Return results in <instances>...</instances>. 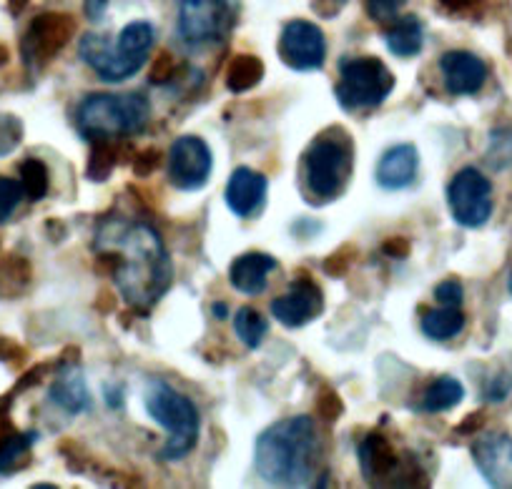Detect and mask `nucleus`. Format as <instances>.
<instances>
[{
	"instance_id": "f704fd0d",
	"label": "nucleus",
	"mask_w": 512,
	"mask_h": 489,
	"mask_svg": "<svg viewBox=\"0 0 512 489\" xmlns=\"http://www.w3.org/2000/svg\"><path fill=\"white\" fill-rule=\"evenodd\" d=\"M176 68L179 66H176L174 58H171L169 53H161V56H156L154 68H151V83H156V86H169Z\"/></svg>"
},
{
	"instance_id": "423d86ee",
	"label": "nucleus",
	"mask_w": 512,
	"mask_h": 489,
	"mask_svg": "<svg viewBox=\"0 0 512 489\" xmlns=\"http://www.w3.org/2000/svg\"><path fill=\"white\" fill-rule=\"evenodd\" d=\"M352 171V146L344 138H319L304 153V181L319 201L339 196Z\"/></svg>"
},
{
	"instance_id": "4c0bfd02",
	"label": "nucleus",
	"mask_w": 512,
	"mask_h": 489,
	"mask_svg": "<svg viewBox=\"0 0 512 489\" xmlns=\"http://www.w3.org/2000/svg\"><path fill=\"white\" fill-rule=\"evenodd\" d=\"M159 151H154V148H146L144 153H139V156L134 158V171L136 176H141V179H146V176L154 174L156 169H159Z\"/></svg>"
},
{
	"instance_id": "ea45409f",
	"label": "nucleus",
	"mask_w": 512,
	"mask_h": 489,
	"mask_svg": "<svg viewBox=\"0 0 512 489\" xmlns=\"http://www.w3.org/2000/svg\"><path fill=\"white\" fill-rule=\"evenodd\" d=\"M382 249L384 254L392 256V259H407V256H410V241H407L405 236H395V239L387 241Z\"/></svg>"
},
{
	"instance_id": "aec40b11",
	"label": "nucleus",
	"mask_w": 512,
	"mask_h": 489,
	"mask_svg": "<svg viewBox=\"0 0 512 489\" xmlns=\"http://www.w3.org/2000/svg\"><path fill=\"white\" fill-rule=\"evenodd\" d=\"M277 259L262 251L241 254L229 269V284L246 296H259L267 291L269 274L277 271Z\"/></svg>"
},
{
	"instance_id": "b1692460",
	"label": "nucleus",
	"mask_w": 512,
	"mask_h": 489,
	"mask_svg": "<svg viewBox=\"0 0 512 489\" xmlns=\"http://www.w3.org/2000/svg\"><path fill=\"white\" fill-rule=\"evenodd\" d=\"M462 397H465V387L455 377H440L427 387L425 397H422V409L430 414L450 412L462 402Z\"/></svg>"
},
{
	"instance_id": "58836bf2",
	"label": "nucleus",
	"mask_w": 512,
	"mask_h": 489,
	"mask_svg": "<svg viewBox=\"0 0 512 489\" xmlns=\"http://www.w3.org/2000/svg\"><path fill=\"white\" fill-rule=\"evenodd\" d=\"M349 251H352V249H349V246H344V249L334 251V254L329 256L327 261H324V271H327L329 276H342L344 271L349 269V261H352V259H349V256H347Z\"/></svg>"
},
{
	"instance_id": "393cba45",
	"label": "nucleus",
	"mask_w": 512,
	"mask_h": 489,
	"mask_svg": "<svg viewBox=\"0 0 512 489\" xmlns=\"http://www.w3.org/2000/svg\"><path fill=\"white\" fill-rule=\"evenodd\" d=\"M156 43V28L149 21H134L128 23L121 33H118L116 46L121 48L126 56L141 58V61H149V53Z\"/></svg>"
},
{
	"instance_id": "6e6552de",
	"label": "nucleus",
	"mask_w": 512,
	"mask_h": 489,
	"mask_svg": "<svg viewBox=\"0 0 512 489\" xmlns=\"http://www.w3.org/2000/svg\"><path fill=\"white\" fill-rule=\"evenodd\" d=\"M447 204L452 219L465 229H480L492 216V184L475 166L457 171L447 186Z\"/></svg>"
},
{
	"instance_id": "72a5a7b5",
	"label": "nucleus",
	"mask_w": 512,
	"mask_h": 489,
	"mask_svg": "<svg viewBox=\"0 0 512 489\" xmlns=\"http://www.w3.org/2000/svg\"><path fill=\"white\" fill-rule=\"evenodd\" d=\"M402 3H405V0H367V13L369 18H374V21L379 23L395 21Z\"/></svg>"
},
{
	"instance_id": "c03bdc74",
	"label": "nucleus",
	"mask_w": 512,
	"mask_h": 489,
	"mask_svg": "<svg viewBox=\"0 0 512 489\" xmlns=\"http://www.w3.org/2000/svg\"><path fill=\"white\" fill-rule=\"evenodd\" d=\"M440 3L447 8V11L460 13V11H467V8H470L475 0H440Z\"/></svg>"
},
{
	"instance_id": "412c9836",
	"label": "nucleus",
	"mask_w": 512,
	"mask_h": 489,
	"mask_svg": "<svg viewBox=\"0 0 512 489\" xmlns=\"http://www.w3.org/2000/svg\"><path fill=\"white\" fill-rule=\"evenodd\" d=\"M422 334L432 342H447L465 329V314L460 306H442V309H422Z\"/></svg>"
},
{
	"instance_id": "4468645a",
	"label": "nucleus",
	"mask_w": 512,
	"mask_h": 489,
	"mask_svg": "<svg viewBox=\"0 0 512 489\" xmlns=\"http://www.w3.org/2000/svg\"><path fill=\"white\" fill-rule=\"evenodd\" d=\"M272 316L284 324L287 329H299V326L309 324L312 319H317L324 309V296L322 289L314 284L309 276H299L289 291L279 299L272 301Z\"/></svg>"
},
{
	"instance_id": "c756f323",
	"label": "nucleus",
	"mask_w": 512,
	"mask_h": 489,
	"mask_svg": "<svg viewBox=\"0 0 512 489\" xmlns=\"http://www.w3.org/2000/svg\"><path fill=\"white\" fill-rule=\"evenodd\" d=\"M31 281V266L21 256H13V259L3 261L0 264V289L8 291V294H16L23 286Z\"/></svg>"
},
{
	"instance_id": "a18cd8bd",
	"label": "nucleus",
	"mask_w": 512,
	"mask_h": 489,
	"mask_svg": "<svg viewBox=\"0 0 512 489\" xmlns=\"http://www.w3.org/2000/svg\"><path fill=\"white\" fill-rule=\"evenodd\" d=\"M211 311H214L216 319H226V316H229V306H226L224 301H216V304L211 306Z\"/></svg>"
},
{
	"instance_id": "2eb2a0df",
	"label": "nucleus",
	"mask_w": 512,
	"mask_h": 489,
	"mask_svg": "<svg viewBox=\"0 0 512 489\" xmlns=\"http://www.w3.org/2000/svg\"><path fill=\"white\" fill-rule=\"evenodd\" d=\"M440 71L452 96H472L487 81L485 61L470 51H447L440 58Z\"/></svg>"
},
{
	"instance_id": "473e14b6",
	"label": "nucleus",
	"mask_w": 512,
	"mask_h": 489,
	"mask_svg": "<svg viewBox=\"0 0 512 489\" xmlns=\"http://www.w3.org/2000/svg\"><path fill=\"white\" fill-rule=\"evenodd\" d=\"M21 143V123L11 116H0V156Z\"/></svg>"
},
{
	"instance_id": "ddd939ff",
	"label": "nucleus",
	"mask_w": 512,
	"mask_h": 489,
	"mask_svg": "<svg viewBox=\"0 0 512 489\" xmlns=\"http://www.w3.org/2000/svg\"><path fill=\"white\" fill-rule=\"evenodd\" d=\"M78 53H81V61L88 68L98 73V78L106 83H123L131 76L144 68L146 61L134 56H126L116 43L108 41L106 36H98V33H86L78 43Z\"/></svg>"
},
{
	"instance_id": "6ab92c4d",
	"label": "nucleus",
	"mask_w": 512,
	"mask_h": 489,
	"mask_svg": "<svg viewBox=\"0 0 512 489\" xmlns=\"http://www.w3.org/2000/svg\"><path fill=\"white\" fill-rule=\"evenodd\" d=\"M417 166H420V153L412 143H400L384 151L377 163V184L384 191H402L415 184Z\"/></svg>"
},
{
	"instance_id": "37998d69",
	"label": "nucleus",
	"mask_w": 512,
	"mask_h": 489,
	"mask_svg": "<svg viewBox=\"0 0 512 489\" xmlns=\"http://www.w3.org/2000/svg\"><path fill=\"white\" fill-rule=\"evenodd\" d=\"M8 407H11V399H0V439L3 434L11 429V419H8Z\"/></svg>"
},
{
	"instance_id": "49530a36",
	"label": "nucleus",
	"mask_w": 512,
	"mask_h": 489,
	"mask_svg": "<svg viewBox=\"0 0 512 489\" xmlns=\"http://www.w3.org/2000/svg\"><path fill=\"white\" fill-rule=\"evenodd\" d=\"M8 63V48L0 46V66H6Z\"/></svg>"
},
{
	"instance_id": "e433bc0d",
	"label": "nucleus",
	"mask_w": 512,
	"mask_h": 489,
	"mask_svg": "<svg viewBox=\"0 0 512 489\" xmlns=\"http://www.w3.org/2000/svg\"><path fill=\"white\" fill-rule=\"evenodd\" d=\"M510 392H512V374L507 372L495 374V377H490V382L485 384V399H490V402H502Z\"/></svg>"
},
{
	"instance_id": "79ce46f5",
	"label": "nucleus",
	"mask_w": 512,
	"mask_h": 489,
	"mask_svg": "<svg viewBox=\"0 0 512 489\" xmlns=\"http://www.w3.org/2000/svg\"><path fill=\"white\" fill-rule=\"evenodd\" d=\"M480 424H482V414H470V417H467L465 422H462L460 427H457V432H460V434H472V432H477V429H480Z\"/></svg>"
},
{
	"instance_id": "f3484780",
	"label": "nucleus",
	"mask_w": 512,
	"mask_h": 489,
	"mask_svg": "<svg viewBox=\"0 0 512 489\" xmlns=\"http://www.w3.org/2000/svg\"><path fill=\"white\" fill-rule=\"evenodd\" d=\"M472 459L492 487H512V439L485 434L472 444Z\"/></svg>"
},
{
	"instance_id": "7ed1b4c3",
	"label": "nucleus",
	"mask_w": 512,
	"mask_h": 489,
	"mask_svg": "<svg viewBox=\"0 0 512 489\" xmlns=\"http://www.w3.org/2000/svg\"><path fill=\"white\" fill-rule=\"evenodd\" d=\"M151 118V103L144 93H91L76 111L78 133L88 141H116L136 136Z\"/></svg>"
},
{
	"instance_id": "de8ad7c7",
	"label": "nucleus",
	"mask_w": 512,
	"mask_h": 489,
	"mask_svg": "<svg viewBox=\"0 0 512 489\" xmlns=\"http://www.w3.org/2000/svg\"><path fill=\"white\" fill-rule=\"evenodd\" d=\"M507 289H510V294H512V274H510V279H507Z\"/></svg>"
},
{
	"instance_id": "c85d7f7f",
	"label": "nucleus",
	"mask_w": 512,
	"mask_h": 489,
	"mask_svg": "<svg viewBox=\"0 0 512 489\" xmlns=\"http://www.w3.org/2000/svg\"><path fill=\"white\" fill-rule=\"evenodd\" d=\"M21 184L31 201L46 199L48 184H51V181H48L46 163L38 161V158H26V161L21 163Z\"/></svg>"
},
{
	"instance_id": "c9c22d12",
	"label": "nucleus",
	"mask_w": 512,
	"mask_h": 489,
	"mask_svg": "<svg viewBox=\"0 0 512 489\" xmlns=\"http://www.w3.org/2000/svg\"><path fill=\"white\" fill-rule=\"evenodd\" d=\"M462 296H465V289H462V284L457 279L442 281L435 289V299L440 301L442 306H460Z\"/></svg>"
},
{
	"instance_id": "1a4fd4ad",
	"label": "nucleus",
	"mask_w": 512,
	"mask_h": 489,
	"mask_svg": "<svg viewBox=\"0 0 512 489\" xmlns=\"http://www.w3.org/2000/svg\"><path fill=\"white\" fill-rule=\"evenodd\" d=\"M214 156L204 138L181 136L169 151V181L179 191L204 189L211 176Z\"/></svg>"
},
{
	"instance_id": "4be33fe9",
	"label": "nucleus",
	"mask_w": 512,
	"mask_h": 489,
	"mask_svg": "<svg viewBox=\"0 0 512 489\" xmlns=\"http://www.w3.org/2000/svg\"><path fill=\"white\" fill-rule=\"evenodd\" d=\"M384 43H387L390 53L400 58L417 56L422 51V43H425L420 18L405 16L392 23V28H387V33H384Z\"/></svg>"
},
{
	"instance_id": "bb28decb",
	"label": "nucleus",
	"mask_w": 512,
	"mask_h": 489,
	"mask_svg": "<svg viewBox=\"0 0 512 489\" xmlns=\"http://www.w3.org/2000/svg\"><path fill=\"white\" fill-rule=\"evenodd\" d=\"M38 442V432L8 434L0 439V474H11L28 462V452Z\"/></svg>"
},
{
	"instance_id": "a878e982",
	"label": "nucleus",
	"mask_w": 512,
	"mask_h": 489,
	"mask_svg": "<svg viewBox=\"0 0 512 489\" xmlns=\"http://www.w3.org/2000/svg\"><path fill=\"white\" fill-rule=\"evenodd\" d=\"M234 332L246 349H259L269 334V321L254 306H241L234 314Z\"/></svg>"
},
{
	"instance_id": "20e7f679",
	"label": "nucleus",
	"mask_w": 512,
	"mask_h": 489,
	"mask_svg": "<svg viewBox=\"0 0 512 489\" xmlns=\"http://www.w3.org/2000/svg\"><path fill=\"white\" fill-rule=\"evenodd\" d=\"M144 407L146 414L169 432L159 457L164 462L184 459L199 442L201 419L196 404L186 394L176 392L164 379H149L144 389Z\"/></svg>"
},
{
	"instance_id": "f03ea898",
	"label": "nucleus",
	"mask_w": 512,
	"mask_h": 489,
	"mask_svg": "<svg viewBox=\"0 0 512 489\" xmlns=\"http://www.w3.org/2000/svg\"><path fill=\"white\" fill-rule=\"evenodd\" d=\"M254 467L274 487H312L322 467V442L312 417H287L254 444Z\"/></svg>"
},
{
	"instance_id": "a211bd4d",
	"label": "nucleus",
	"mask_w": 512,
	"mask_h": 489,
	"mask_svg": "<svg viewBox=\"0 0 512 489\" xmlns=\"http://www.w3.org/2000/svg\"><path fill=\"white\" fill-rule=\"evenodd\" d=\"M48 397L56 407H61L68 414H81L91 409V394H88L86 379H83L81 367L73 359H63L58 364L56 379H53Z\"/></svg>"
},
{
	"instance_id": "dca6fc26",
	"label": "nucleus",
	"mask_w": 512,
	"mask_h": 489,
	"mask_svg": "<svg viewBox=\"0 0 512 489\" xmlns=\"http://www.w3.org/2000/svg\"><path fill=\"white\" fill-rule=\"evenodd\" d=\"M267 191V176L249 169V166H239V169L231 174L229 184H226L224 199L231 214L239 216V219H251L256 211L262 209L264 201H267Z\"/></svg>"
},
{
	"instance_id": "39448f33",
	"label": "nucleus",
	"mask_w": 512,
	"mask_h": 489,
	"mask_svg": "<svg viewBox=\"0 0 512 489\" xmlns=\"http://www.w3.org/2000/svg\"><path fill=\"white\" fill-rule=\"evenodd\" d=\"M395 83L392 71L379 58H342L334 96L344 111H372L390 98Z\"/></svg>"
},
{
	"instance_id": "a19ab883",
	"label": "nucleus",
	"mask_w": 512,
	"mask_h": 489,
	"mask_svg": "<svg viewBox=\"0 0 512 489\" xmlns=\"http://www.w3.org/2000/svg\"><path fill=\"white\" fill-rule=\"evenodd\" d=\"M108 3H111V0H86L83 11H86L88 21H101L103 13H106V8H108Z\"/></svg>"
},
{
	"instance_id": "2f4dec72",
	"label": "nucleus",
	"mask_w": 512,
	"mask_h": 489,
	"mask_svg": "<svg viewBox=\"0 0 512 489\" xmlns=\"http://www.w3.org/2000/svg\"><path fill=\"white\" fill-rule=\"evenodd\" d=\"M317 412H319V417H324L327 422H337V419L342 417L344 404L334 389L322 387V392H319V397H317Z\"/></svg>"
},
{
	"instance_id": "7c9ffc66",
	"label": "nucleus",
	"mask_w": 512,
	"mask_h": 489,
	"mask_svg": "<svg viewBox=\"0 0 512 489\" xmlns=\"http://www.w3.org/2000/svg\"><path fill=\"white\" fill-rule=\"evenodd\" d=\"M23 199H26V189H23L21 181L0 176V224H6L16 214Z\"/></svg>"
},
{
	"instance_id": "0eeeda50",
	"label": "nucleus",
	"mask_w": 512,
	"mask_h": 489,
	"mask_svg": "<svg viewBox=\"0 0 512 489\" xmlns=\"http://www.w3.org/2000/svg\"><path fill=\"white\" fill-rule=\"evenodd\" d=\"M357 457L362 474L372 484H400V487H405V484H417V477H422L420 464L410 454L400 457L390 439L379 432L362 439Z\"/></svg>"
},
{
	"instance_id": "5701e85b",
	"label": "nucleus",
	"mask_w": 512,
	"mask_h": 489,
	"mask_svg": "<svg viewBox=\"0 0 512 489\" xmlns=\"http://www.w3.org/2000/svg\"><path fill=\"white\" fill-rule=\"evenodd\" d=\"M264 78V63L256 56L241 53L231 61L229 71H226V88L231 93H246L254 86H259Z\"/></svg>"
},
{
	"instance_id": "cd10ccee",
	"label": "nucleus",
	"mask_w": 512,
	"mask_h": 489,
	"mask_svg": "<svg viewBox=\"0 0 512 489\" xmlns=\"http://www.w3.org/2000/svg\"><path fill=\"white\" fill-rule=\"evenodd\" d=\"M123 143L116 141H93V151L91 158H88V166H86V174L91 181H106L111 176V171L116 169L118 161H121V151H123Z\"/></svg>"
},
{
	"instance_id": "9b49d317",
	"label": "nucleus",
	"mask_w": 512,
	"mask_h": 489,
	"mask_svg": "<svg viewBox=\"0 0 512 489\" xmlns=\"http://www.w3.org/2000/svg\"><path fill=\"white\" fill-rule=\"evenodd\" d=\"M76 33V21L66 13H43L23 38V58L28 66H43L56 58Z\"/></svg>"
},
{
	"instance_id": "f8f14e48",
	"label": "nucleus",
	"mask_w": 512,
	"mask_h": 489,
	"mask_svg": "<svg viewBox=\"0 0 512 489\" xmlns=\"http://www.w3.org/2000/svg\"><path fill=\"white\" fill-rule=\"evenodd\" d=\"M229 16V0H179V36L189 48L216 41Z\"/></svg>"
},
{
	"instance_id": "9d476101",
	"label": "nucleus",
	"mask_w": 512,
	"mask_h": 489,
	"mask_svg": "<svg viewBox=\"0 0 512 489\" xmlns=\"http://www.w3.org/2000/svg\"><path fill=\"white\" fill-rule=\"evenodd\" d=\"M279 56L292 71H319L327 61V38L309 21H292L279 36Z\"/></svg>"
},
{
	"instance_id": "f257e3e1",
	"label": "nucleus",
	"mask_w": 512,
	"mask_h": 489,
	"mask_svg": "<svg viewBox=\"0 0 512 489\" xmlns=\"http://www.w3.org/2000/svg\"><path fill=\"white\" fill-rule=\"evenodd\" d=\"M96 266L108 271L123 301L139 311H149L169 291L174 266L164 241L149 224L126 219L101 221L93 239Z\"/></svg>"
}]
</instances>
